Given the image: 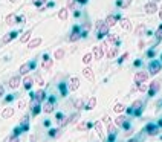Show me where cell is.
Instances as JSON below:
<instances>
[{
  "instance_id": "cell-41",
  "label": "cell",
  "mask_w": 162,
  "mask_h": 142,
  "mask_svg": "<svg viewBox=\"0 0 162 142\" xmlns=\"http://www.w3.org/2000/svg\"><path fill=\"white\" fill-rule=\"evenodd\" d=\"M34 81H35V84H38V86H43V84H45V81H43V78H42V75H38V73H35Z\"/></svg>"
},
{
  "instance_id": "cell-21",
  "label": "cell",
  "mask_w": 162,
  "mask_h": 142,
  "mask_svg": "<svg viewBox=\"0 0 162 142\" xmlns=\"http://www.w3.org/2000/svg\"><path fill=\"white\" fill-rule=\"evenodd\" d=\"M12 116H14V107H5L2 110V118L3 119H9Z\"/></svg>"
},
{
  "instance_id": "cell-31",
  "label": "cell",
  "mask_w": 162,
  "mask_h": 142,
  "mask_svg": "<svg viewBox=\"0 0 162 142\" xmlns=\"http://www.w3.org/2000/svg\"><path fill=\"white\" fill-rule=\"evenodd\" d=\"M90 127H92V124H89V122L84 121V122H80L77 128H78V132H86V130H89Z\"/></svg>"
},
{
  "instance_id": "cell-28",
  "label": "cell",
  "mask_w": 162,
  "mask_h": 142,
  "mask_svg": "<svg viewBox=\"0 0 162 142\" xmlns=\"http://www.w3.org/2000/svg\"><path fill=\"white\" fill-rule=\"evenodd\" d=\"M95 106H97V98H95V96H90L89 101H87V104L84 106V109H87V110H93V109H95Z\"/></svg>"
},
{
  "instance_id": "cell-39",
  "label": "cell",
  "mask_w": 162,
  "mask_h": 142,
  "mask_svg": "<svg viewBox=\"0 0 162 142\" xmlns=\"http://www.w3.org/2000/svg\"><path fill=\"white\" fill-rule=\"evenodd\" d=\"M155 37H156V41L159 43V41H162V24L156 29V32H155Z\"/></svg>"
},
{
  "instance_id": "cell-36",
  "label": "cell",
  "mask_w": 162,
  "mask_h": 142,
  "mask_svg": "<svg viewBox=\"0 0 162 142\" xmlns=\"http://www.w3.org/2000/svg\"><path fill=\"white\" fill-rule=\"evenodd\" d=\"M144 32H145V24H138L136 29H135V34L138 37H141V35H144Z\"/></svg>"
},
{
  "instance_id": "cell-11",
  "label": "cell",
  "mask_w": 162,
  "mask_h": 142,
  "mask_svg": "<svg viewBox=\"0 0 162 142\" xmlns=\"http://www.w3.org/2000/svg\"><path fill=\"white\" fill-rule=\"evenodd\" d=\"M80 38H83V35H81V28L80 26H74V29H72V34H71V37H69V41H78Z\"/></svg>"
},
{
  "instance_id": "cell-27",
  "label": "cell",
  "mask_w": 162,
  "mask_h": 142,
  "mask_svg": "<svg viewBox=\"0 0 162 142\" xmlns=\"http://www.w3.org/2000/svg\"><path fill=\"white\" fill-rule=\"evenodd\" d=\"M67 17H69V9H67V8H63V9L58 11V18H60L61 21H66Z\"/></svg>"
},
{
  "instance_id": "cell-24",
  "label": "cell",
  "mask_w": 162,
  "mask_h": 142,
  "mask_svg": "<svg viewBox=\"0 0 162 142\" xmlns=\"http://www.w3.org/2000/svg\"><path fill=\"white\" fill-rule=\"evenodd\" d=\"M126 121H127V116H124V115L118 113L116 119H115V125H118V127H123V125L126 124Z\"/></svg>"
},
{
  "instance_id": "cell-4",
  "label": "cell",
  "mask_w": 162,
  "mask_h": 142,
  "mask_svg": "<svg viewBox=\"0 0 162 142\" xmlns=\"http://www.w3.org/2000/svg\"><path fill=\"white\" fill-rule=\"evenodd\" d=\"M161 84H162L161 81H152L150 84H148V90H147L148 96H155L159 90H161Z\"/></svg>"
},
{
  "instance_id": "cell-35",
  "label": "cell",
  "mask_w": 162,
  "mask_h": 142,
  "mask_svg": "<svg viewBox=\"0 0 162 142\" xmlns=\"http://www.w3.org/2000/svg\"><path fill=\"white\" fill-rule=\"evenodd\" d=\"M31 34H32V31H26L22 37H20V41L22 43H26V41H29L31 40Z\"/></svg>"
},
{
  "instance_id": "cell-45",
  "label": "cell",
  "mask_w": 162,
  "mask_h": 142,
  "mask_svg": "<svg viewBox=\"0 0 162 142\" xmlns=\"http://www.w3.org/2000/svg\"><path fill=\"white\" fill-rule=\"evenodd\" d=\"M45 2H46V0H34V5L38 6V8H42V11H43V3Z\"/></svg>"
},
{
  "instance_id": "cell-13",
  "label": "cell",
  "mask_w": 162,
  "mask_h": 142,
  "mask_svg": "<svg viewBox=\"0 0 162 142\" xmlns=\"http://www.w3.org/2000/svg\"><path fill=\"white\" fill-rule=\"evenodd\" d=\"M42 67H43L45 70H51V69L54 67V60H52L48 54L43 55V64H42Z\"/></svg>"
},
{
  "instance_id": "cell-58",
  "label": "cell",
  "mask_w": 162,
  "mask_h": 142,
  "mask_svg": "<svg viewBox=\"0 0 162 142\" xmlns=\"http://www.w3.org/2000/svg\"><path fill=\"white\" fill-rule=\"evenodd\" d=\"M161 61H162V54H161Z\"/></svg>"
},
{
  "instance_id": "cell-43",
  "label": "cell",
  "mask_w": 162,
  "mask_h": 142,
  "mask_svg": "<svg viewBox=\"0 0 162 142\" xmlns=\"http://www.w3.org/2000/svg\"><path fill=\"white\" fill-rule=\"evenodd\" d=\"M74 106H75V109H77V110H81V109H83V99H81V98L75 99Z\"/></svg>"
},
{
  "instance_id": "cell-2",
  "label": "cell",
  "mask_w": 162,
  "mask_h": 142,
  "mask_svg": "<svg viewBox=\"0 0 162 142\" xmlns=\"http://www.w3.org/2000/svg\"><path fill=\"white\" fill-rule=\"evenodd\" d=\"M127 113H129V115H135V116H139V115L142 113V101H141V99L133 101L132 107L127 109Z\"/></svg>"
},
{
  "instance_id": "cell-44",
  "label": "cell",
  "mask_w": 162,
  "mask_h": 142,
  "mask_svg": "<svg viewBox=\"0 0 162 142\" xmlns=\"http://www.w3.org/2000/svg\"><path fill=\"white\" fill-rule=\"evenodd\" d=\"M75 3H77V0H67V9H75Z\"/></svg>"
},
{
  "instance_id": "cell-9",
  "label": "cell",
  "mask_w": 162,
  "mask_h": 142,
  "mask_svg": "<svg viewBox=\"0 0 162 142\" xmlns=\"http://www.w3.org/2000/svg\"><path fill=\"white\" fill-rule=\"evenodd\" d=\"M55 98L54 96H51V98H48V102H46V106L43 107V112L45 113H52L54 110H55Z\"/></svg>"
},
{
  "instance_id": "cell-37",
  "label": "cell",
  "mask_w": 162,
  "mask_h": 142,
  "mask_svg": "<svg viewBox=\"0 0 162 142\" xmlns=\"http://www.w3.org/2000/svg\"><path fill=\"white\" fill-rule=\"evenodd\" d=\"M124 110H126V107H124V104H121V102H116L115 107H113V112L115 113H123Z\"/></svg>"
},
{
  "instance_id": "cell-51",
  "label": "cell",
  "mask_w": 162,
  "mask_h": 142,
  "mask_svg": "<svg viewBox=\"0 0 162 142\" xmlns=\"http://www.w3.org/2000/svg\"><path fill=\"white\" fill-rule=\"evenodd\" d=\"M3 95H5V87L0 86V96H3Z\"/></svg>"
},
{
  "instance_id": "cell-30",
  "label": "cell",
  "mask_w": 162,
  "mask_h": 142,
  "mask_svg": "<svg viewBox=\"0 0 162 142\" xmlns=\"http://www.w3.org/2000/svg\"><path fill=\"white\" fill-rule=\"evenodd\" d=\"M61 128H63V127H60V128H51V130L48 132V135H49L51 138H58V136L61 135Z\"/></svg>"
},
{
  "instance_id": "cell-34",
  "label": "cell",
  "mask_w": 162,
  "mask_h": 142,
  "mask_svg": "<svg viewBox=\"0 0 162 142\" xmlns=\"http://www.w3.org/2000/svg\"><path fill=\"white\" fill-rule=\"evenodd\" d=\"M16 20H17V16L16 14H9V16H6V18H5V21H6V24H14L16 23Z\"/></svg>"
},
{
  "instance_id": "cell-32",
  "label": "cell",
  "mask_w": 162,
  "mask_h": 142,
  "mask_svg": "<svg viewBox=\"0 0 162 142\" xmlns=\"http://www.w3.org/2000/svg\"><path fill=\"white\" fill-rule=\"evenodd\" d=\"M93 60H95V58H93V52H87V54L83 57V63L87 64V66H89V64H90Z\"/></svg>"
},
{
  "instance_id": "cell-16",
  "label": "cell",
  "mask_w": 162,
  "mask_h": 142,
  "mask_svg": "<svg viewBox=\"0 0 162 142\" xmlns=\"http://www.w3.org/2000/svg\"><path fill=\"white\" fill-rule=\"evenodd\" d=\"M116 20H121L119 14H110V16H107V18H106V23L109 24L110 28H113L115 24H116Z\"/></svg>"
},
{
  "instance_id": "cell-42",
  "label": "cell",
  "mask_w": 162,
  "mask_h": 142,
  "mask_svg": "<svg viewBox=\"0 0 162 142\" xmlns=\"http://www.w3.org/2000/svg\"><path fill=\"white\" fill-rule=\"evenodd\" d=\"M138 84V90H139V92H147V90H148V86L145 84V81L144 83H136Z\"/></svg>"
},
{
  "instance_id": "cell-20",
  "label": "cell",
  "mask_w": 162,
  "mask_h": 142,
  "mask_svg": "<svg viewBox=\"0 0 162 142\" xmlns=\"http://www.w3.org/2000/svg\"><path fill=\"white\" fill-rule=\"evenodd\" d=\"M119 24H121V28H123L126 32H130L132 31V21L129 18H121L119 20Z\"/></svg>"
},
{
  "instance_id": "cell-8",
  "label": "cell",
  "mask_w": 162,
  "mask_h": 142,
  "mask_svg": "<svg viewBox=\"0 0 162 142\" xmlns=\"http://www.w3.org/2000/svg\"><path fill=\"white\" fill-rule=\"evenodd\" d=\"M92 52H93V58H95V60H101L104 57V54H106V47H104V44L95 46Z\"/></svg>"
},
{
  "instance_id": "cell-5",
  "label": "cell",
  "mask_w": 162,
  "mask_h": 142,
  "mask_svg": "<svg viewBox=\"0 0 162 142\" xmlns=\"http://www.w3.org/2000/svg\"><path fill=\"white\" fill-rule=\"evenodd\" d=\"M145 133L148 136H156L159 133V125L158 124H153V122H148L145 125Z\"/></svg>"
},
{
  "instance_id": "cell-47",
  "label": "cell",
  "mask_w": 162,
  "mask_h": 142,
  "mask_svg": "<svg viewBox=\"0 0 162 142\" xmlns=\"http://www.w3.org/2000/svg\"><path fill=\"white\" fill-rule=\"evenodd\" d=\"M25 20H26V17H25V16H19V17H17V20H16V23H25Z\"/></svg>"
},
{
  "instance_id": "cell-25",
  "label": "cell",
  "mask_w": 162,
  "mask_h": 142,
  "mask_svg": "<svg viewBox=\"0 0 162 142\" xmlns=\"http://www.w3.org/2000/svg\"><path fill=\"white\" fill-rule=\"evenodd\" d=\"M32 84H34V78H32V76H25V78H23V87L26 90H29L32 87Z\"/></svg>"
},
{
  "instance_id": "cell-52",
  "label": "cell",
  "mask_w": 162,
  "mask_h": 142,
  "mask_svg": "<svg viewBox=\"0 0 162 142\" xmlns=\"http://www.w3.org/2000/svg\"><path fill=\"white\" fill-rule=\"evenodd\" d=\"M12 99H14V95H11V96H6V99H5V101H6V102H11Z\"/></svg>"
},
{
  "instance_id": "cell-57",
  "label": "cell",
  "mask_w": 162,
  "mask_h": 142,
  "mask_svg": "<svg viewBox=\"0 0 162 142\" xmlns=\"http://www.w3.org/2000/svg\"><path fill=\"white\" fill-rule=\"evenodd\" d=\"M153 2H156V3H158V2H161V0H153Z\"/></svg>"
},
{
  "instance_id": "cell-54",
  "label": "cell",
  "mask_w": 162,
  "mask_h": 142,
  "mask_svg": "<svg viewBox=\"0 0 162 142\" xmlns=\"http://www.w3.org/2000/svg\"><path fill=\"white\" fill-rule=\"evenodd\" d=\"M153 55H155V50L152 49V50H150V52H148V54H147V57H153Z\"/></svg>"
},
{
  "instance_id": "cell-56",
  "label": "cell",
  "mask_w": 162,
  "mask_h": 142,
  "mask_svg": "<svg viewBox=\"0 0 162 142\" xmlns=\"http://www.w3.org/2000/svg\"><path fill=\"white\" fill-rule=\"evenodd\" d=\"M158 125H159V127L162 128V119H159V121H158Z\"/></svg>"
},
{
  "instance_id": "cell-17",
  "label": "cell",
  "mask_w": 162,
  "mask_h": 142,
  "mask_svg": "<svg viewBox=\"0 0 162 142\" xmlns=\"http://www.w3.org/2000/svg\"><path fill=\"white\" fill-rule=\"evenodd\" d=\"M17 35H19V32H17V31H12V32L6 34V35L2 38V43H3V44H8L9 41L14 40V38H17Z\"/></svg>"
},
{
  "instance_id": "cell-15",
  "label": "cell",
  "mask_w": 162,
  "mask_h": 142,
  "mask_svg": "<svg viewBox=\"0 0 162 142\" xmlns=\"http://www.w3.org/2000/svg\"><path fill=\"white\" fill-rule=\"evenodd\" d=\"M83 75H84V78H87L89 81H93L95 80V75H93V70H92V67L90 66H84V69H83Z\"/></svg>"
},
{
  "instance_id": "cell-19",
  "label": "cell",
  "mask_w": 162,
  "mask_h": 142,
  "mask_svg": "<svg viewBox=\"0 0 162 142\" xmlns=\"http://www.w3.org/2000/svg\"><path fill=\"white\" fill-rule=\"evenodd\" d=\"M93 128H95V133H97L101 139H104V128H103V124H101L100 121L93 122Z\"/></svg>"
},
{
  "instance_id": "cell-22",
  "label": "cell",
  "mask_w": 162,
  "mask_h": 142,
  "mask_svg": "<svg viewBox=\"0 0 162 142\" xmlns=\"http://www.w3.org/2000/svg\"><path fill=\"white\" fill-rule=\"evenodd\" d=\"M20 83H22L20 75H14V76L9 80V87H11V89H17V87L20 86Z\"/></svg>"
},
{
  "instance_id": "cell-50",
  "label": "cell",
  "mask_w": 162,
  "mask_h": 142,
  "mask_svg": "<svg viewBox=\"0 0 162 142\" xmlns=\"http://www.w3.org/2000/svg\"><path fill=\"white\" fill-rule=\"evenodd\" d=\"M89 2V0H77V3H80V5H86Z\"/></svg>"
},
{
  "instance_id": "cell-29",
  "label": "cell",
  "mask_w": 162,
  "mask_h": 142,
  "mask_svg": "<svg viewBox=\"0 0 162 142\" xmlns=\"http://www.w3.org/2000/svg\"><path fill=\"white\" fill-rule=\"evenodd\" d=\"M118 55V46H110V49L107 50V58H115Z\"/></svg>"
},
{
  "instance_id": "cell-48",
  "label": "cell",
  "mask_w": 162,
  "mask_h": 142,
  "mask_svg": "<svg viewBox=\"0 0 162 142\" xmlns=\"http://www.w3.org/2000/svg\"><path fill=\"white\" fill-rule=\"evenodd\" d=\"M60 90H61L63 96H66V84H60Z\"/></svg>"
},
{
  "instance_id": "cell-3",
  "label": "cell",
  "mask_w": 162,
  "mask_h": 142,
  "mask_svg": "<svg viewBox=\"0 0 162 142\" xmlns=\"http://www.w3.org/2000/svg\"><path fill=\"white\" fill-rule=\"evenodd\" d=\"M159 70H162V63L159 60L150 61V64H148V73H150V75H156V73H159Z\"/></svg>"
},
{
  "instance_id": "cell-1",
  "label": "cell",
  "mask_w": 162,
  "mask_h": 142,
  "mask_svg": "<svg viewBox=\"0 0 162 142\" xmlns=\"http://www.w3.org/2000/svg\"><path fill=\"white\" fill-rule=\"evenodd\" d=\"M97 29H98V38H104V37L109 35L110 26L106 23V20H98L97 21Z\"/></svg>"
},
{
  "instance_id": "cell-12",
  "label": "cell",
  "mask_w": 162,
  "mask_h": 142,
  "mask_svg": "<svg viewBox=\"0 0 162 142\" xmlns=\"http://www.w3.org/2000/svg\"><path fill=\"white\" fill-rule=\"evenodd\" d=\"M148 76H150V73H148L147 70H141V72H138L136 75H135V83H144V81H147L148 80Z\"/></svg>"
},
{
  "instance_id": "cell-53",
  "label": "cell",
  "mask_w": 162,
  "mask_h": 142,
  "mask_svg": "<svg viewBox=\"0 0 162 142\" xmlns=\"http://www.w3.org/2000/svg\"><path fill=\"white\" fill-rule=\"evenodd\" d=\"M25 104H26L25 101H20V102H19V107H20V109H25Z\"/></svg>"
},
{
  "instance_id": "cell-59",
  "label": "cell",
  "mask_w": 162,
  "mask_h": 142,
  "mask_svg": "<svg viewBox=\"0 0 162 142\" xmlns=\"http://www.w3.org/2000/svg\"><path fill=\"white\" fill-rule=\"evenodd\" d=\"M161 141H162V136H161Z\"/></svg>"
},
{
  "instance_id": "cell-26",
  "label": "cell",
  "mask_w": 162,
  "mask_h": 142,
  "mask_svg": "<svg viewBox=\"0 0 162 142\" xmlns=\"http://www.w3.org/2000/svg\"><path fill=\"white\" fill-rule=\"evenodd\" d=\"M20 127H22L23 132H28V130H29V118H28V116H23V118H22Z\"/></svg>"
},
{
  "instance_id": "cell-14",
  "label": "cell",
  "mask_w": 162,
  "mask_h": 142,
  "mask_svg": "<svg viewBox=\"0 0 162 142\" xmlns=\"http://www.w3.org/2000/svg\"><path fill=\"white\" fill-rule=\"evenodd\" d=\"M32 99H35L37 102H43L45 99H48V98H46V92H45L43 89L37 90V92L34 93V96H32Z\"/></svg>"
},
{
  "instance_id": "cell-33",
  "label": "cell",
  "mask_w": 162,
  "mask_h": 142,
  "mask_svg": "<svg viewBox=\"0 0 162 142\" xmlns=\"http://www.w3.org/2000/svg\"><path fill=\"white\" fill-rule=\"evenodd\" d=\"M64 49L63 47H60V49H57L55 50V54H54V58H55V60H63L64 58Z\"/></svg>"
},
{
  "instance_id": "cell-6",
  "label": "cell",
  "mask_w": 162,
  "mask_h": 142,
  "mask_svg": "<svg viewBox=\"0 0 162 142\" xmlns=\"http://www.w3.org/2000/svg\"><path fill=\"white\" fill-rule=\"evenodd\" d=\"M158 5H156V2H148V3H145V6H144V11H145V14H148V16H153V14H156L158 12Z\"/></svg>"
},
{
  "instance_id": "cell-49",
  "label": "cell",
  "mask_w": 162,
  "mask_h": 142,
  "mask_svg": "<svg viewBox=\"0 0 162 142\" xmlns=\"http://www.w3.org/2000/svg\"><path fill=\"white\" fill-rule=\"evenodd\" d=\"M127 57H129V52H126V54H124L123 57H121V58H119V63H123L124 60H127Z\"/></svg>"
},
{
  "instance_id": "cell-23",
  "label": "cell",
  "mask_w": 162,
  "mask_h": 142,
  "mask_svg": "<svg viewBox=\"0 0 162 142\" xmlns=\"http://www.w3.org/2000/svg\"><path fill=\"white\" fill-rule=\"evenodd\" d=\"M40 44H42V38H40V37L32 38V40L28 41V49H35V47H38Z\"/></svg>"
},
{
  "instance_id": "cell-40",
  "label": "cell",
  "mask_w": 162,
  "mask_h": 142,
  "mask_svg": "<svg viewBox=\"0 0 162 142\" xmlns=\"http://www.w3.org/2000/svg\"><path fill=\"white\" fill-rule=\"evenodd\" d=\"M130 2H132V0H118L116 5H118L119 8H127V6L130 5Z\"/></svg>"
},
{
  "instance_id": "cell-10",
  "label": "cell",
  "mask_w": 162,
  "mask_h": 142,
  "mask_svg": "<svg viewBox=\"0 0 162 142\" xmlns=\"http://www.w3.org/2000/svg\"><path fill=\"white\" fill-rule=\"evenodd\" d=\"M35 67V61H29V63H25V64H22L20 66V69H19V73L20 75H26L31 69H34Z\"/></svg>"
},
{
  "instance_id": "cell-38",
  "label": "cell",
  "mask_w": 162,
  "mask_h": 142,
  "mask_svg": "<svg viewBox=\"0 0 162 142\" xmlns=\"http://www.w3.org/2000/svg\"><path fill=\"white\" fill-rule=\"evenodd\" d=\"M69 124H74V122H78V119H80V112H77V113H74V115H71L69 118Z\"/></svg>"
},
{
  "instance_id": "cell-7",
  "label": "cell",
  "mask_w": 162,
  "mask_h": 142,
  "mask_svg": "<svg viewBox=\"0 0 162 142\" xmlns=\"http://www.w3.org/2000/svg\"><path fill=\"white\" fill-rule=\"evenodd\" d=\"M103 121H104V124H106V127H107V132H109V135H116V125L112 124L110 116L106 115L104 118H103Z\"/></svg>"
},
{
  "instance_id": "cell-46",
  "label": "cell",
  "mask_w": 162,
  "mask_h": 142,
  "mask_svg": "<svg viewBox=\"0 0 162 142\" xmlns=\"http://www.w3.org/2000/svg\"><path fill=\"white\" fill-rule=\"evenodd\" d=\"M81 28H83V29H87V31H89V29L92 28V24H90V21H84V23H83V26H81Z\"/></svg>"
},
{
  "instance_id": "cell-18",
  "label": "cell",
  "mask_w": 162,
  "mask_h": 142,
  "mask_svg": "<svg viewBox=\"0 0 162 142\" xmlns=\"http://www.w3.org/2000/svg\"><path fill=\"white\" fill-rule=\"evenodd\" d=\"M78 87H80V78L72 76V78L69 80V90H71V92H75Z\"/></svg>"
},
{
  "instance_id": "cell-55",
  "label": "cell",
  "mask_w": 162,
  "mask_h": 142,
  "mask_svg": "<svg viewBox=\"0 0 162 142\" xmlns=\"http://www.w3.org/2000/svg\"><path fill=\"white\" fill-rule=\"evenodd\" d=\"M159 18L162 20V6H161V9H159Z\"/></svg>"
}]
</instances>
